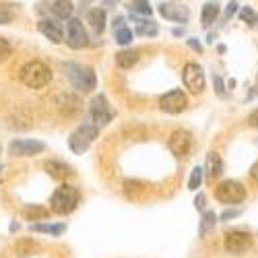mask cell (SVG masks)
<instances>
[{
	"instance_id": "6da1fadb",
	"label": "cell",
	"mask_w": 258,
	"mask_h": 258,
	"mask_svg": "<svg viewBox=\"0 0 258 258\" xmlns=\"http://www.w3.org/2000/svg\"><path fill=\"white\" fill-rule=\"evenodd\" d=\"M64 73H67L71 85L79 91V93H91L97 85L95 79V71L91 67H83V64H75V62H67L64 64Z\"/></svg>"
},
{
	"instance_id": "7a4b0ae2",
	"label": "cell",
	"mask_w": 258,
	"mask_h": 258,
	"mask_svg": "<svg viewBox=\"0 0 258 258\" xmlns=\"http://www.w3.org/2000/svg\"><path fill=\"white\" fill-rule=\"evenodd\" d=\"M21 83L29 89H41L52 81V71L46 67L44 62L39 60H29L27 64H23L21 69Z\"/></svg>"
},
{
	"instance_id": "3957f363",
	"label": "cell",
	"mask_w": 258,
	"mask_h": 258,
	"mask_svg": "<svg viewBox=\"0 0 258 258\" xmlns=\"http://www.w3.org/2000/svg\"><path fill=\"white\" fill-rule=\"evenodd\" d=\"M79 190L75 186H69V184H62L60 188H56V192L52 195V201H50V209L58 215H69L77 209L79 205Z\"/></svg>"
},
{
	"instance_id": "277c9868",
	"label": "cell",
	"mask_w": 258,
	"mask_h": 258,
	"mask_svg": "<svg viewBox=\"0 0 258 258\" xmlns=\"http://www.w3.org/2000/svg\"><path fill=\"white\" fill-rule=\"evenodd\" d=\"M97 135H99V126H95V124L87 118V120H85V122L77 128V131L69 137V147H71V151L77 153V155L85 153Z\"/></svg>"
},
{
	"instance_id": "5b68a950",
	"label": "cell",
	"mask_w": 258,
	"mask_h": 258,
	"mask_svg": "<svg viewBox=\"0 0 258 258\" xmlns=\"http://www.w3.org/2000/svg\"><path fill=\"white\" fill-rule=\"evenodd\" d=\"M215 197L217 201L225 203V205H238L246 199V188L240 182H233V180H225L217 186L215 190Z\"/></svg>"
},
{
	"instance_id": "8992f818",
	"label": "cell",
	"mask_w": 258,
	"mask_h": 258,
	"mask_svg": "<svg viewBox=\"0 0 258 258\" xmlns=\"http://www.w3.org/2000/svg\"><path fill=\"white\" fill-rule=\"evenodd\" d=\"M67 44L73 50H81L85 46H89V37L83 27V21L77 17H71L67 23Z\"/></svg>"
},
{
	"instance_id": "52a82bcc",
	"label": "cell",
	"mask_w": 258,
	"mask_h": 258,
	"mask_svg": "<svg viewBox=\"0 0 258 258\" xmlns=\"http://www.w3.org/2000/svg\"><path fill=\"white\" fill-rule=\"evenodd\" d=\"M112 118H114V112H112V107H110V101H107V97H105V95H97V97H93V101H91V110H89V120H91L95 126L103 128Z\"/></svg>"
},
{
	"instance_id": "ba28073f",
	"label": "cell",
	"mask_w": 258,
	"mask_h": 258,
	"mask_svg": "<svg viewBox=\"0 0 258 258\" xmlns=\"http://www.w3.org/2000/svg\"><path fill=\"white\" fill-rule=\"evenodd\" d=\"M252 248V235L248 231H242V229H233L229 233H225V250L229 254H235L240 256L244 252H248Z\"/></svg>"
},
{
	"instance_id": "9c48e42d",
	"label": "cell",
	"mask_w": 258,
	"mask_h": 258,
	"mask_svg": "<svg viewBox=\"0 0 258 258\" xmlns=\"http://www.w3.org/2000/svg\"><path fill=\"white\" fill-rule=\"evenodd\" d=\"M41 151H46V145L35 139H15L9 145V153L13 157H31Z\"/></svg>"
},
{
	"instance_id": "30bf717a",
	"label": "cell",
	"mask_w": 258,
	"mask_h": 258,
	"mask_svg": "<svg viewBox=\"0 0 258 258\" xmlns=\"http://www.w3.org/2000/svg\"><path fill=\"white\" fill-rule=\"evenodd\" d=\"M182 79H184V85L186 89L192 91V93H201L205 89V73L203 69L199 67L197 62H188L184 71H182Z\"/></svg>"
},
{
	"instance_id": "8fae6325",
	"label": "cell",
	"mask_w": 258,
	"mask_h": 258,
	"mask_svg": "<svg viewBox=\"0 0 258 258\" xmlns=\"http://www.w3.org/2000/svg\"><path fill=\"white\" fill-rule=\"evenodd\" d=\"M186 105H188V99L182 93V89H174L159 99V107L165 114H180L186 110Z\"/></svg>"
},
{
	"instance_id": "7c38bea8",
	"label": "cell",
	"mask_w": 258,
	"mask_h": 258,
	"mask_svg": "<svg viewBox=\"0 0 258 258\" xmlns=\"http://www.w3.org/2000/svg\"><path fill=\"white\" fill-rule=\"evenodd\" d=\"M167 145H169V151L174 153L176 157H184V155H188L190 145H192L190 133H186V131H176V133H171Z\"/></svg>"
},
{
	"instance_id": "4fadbf2b",
	"label": "cell",
	"mask_w": 258,
	"mask_h": 258,
	"mask_svg": "<svg viewBox=\"0 0 258 258\" xmlns=\"http://www.w3.org/2000/svg\"><path fill=\"white\" fill-rule=\"evenodd\" d=\"M56 105L60 114L64 116H75L79 110H81V99L75 95V93H60L58 99H56Z\"/></svg>"
},
{
	"instance_id": "5bb4252c",
	"label": "cell",
	"mask_w": 258,
	"mask_h": 258,
	"mask_svg": "<svg viewBox=\"0 0 258 258\" xmlns=\"http://www.w3.org/2000/svg\"><path fill=\"white\" fill-rule=\"evenodd\" d=\"M159 15L169 19V21H178V23H186L190 19V13L188 9L180 7V5H171V3H163L159 5Z\"/></svg>"
},
{
	"instance_id": "9a60e30c",
	"label": "cell",
	"mask_w": 258,
	"mask_h": 258,
	"mask_svg": "<svg viewBox=\"0 0 258 258\" xmlns=\"http://www.w3.org/2000/svg\"><path fill=\"white\" fill-rule=\"evenodd\" d=\"M37 29H39V33H44L52 41V44H60V41L64 39V31H62V27L56 23V21L41 19L37 23Z\"/></svg>"
},
{
	"instance_id": "2e32d148",
	"label": "cell",
	"mask_w": 258,
	"mask_h": 258,
	"mask_svg": "<svg viewBox=\"0 0 258 258\" xmlns=\"http://www.w3.org/2000/svg\"><path fill=\"white\" fill-rule=\"evenodd\" d=\"M46 171L50 174V178H54V180H64V178H69L73 174L71 165L64 163V161H58V159H50L46 163Z\"/></svg>"
},
{
	"instance_id": "e0dca14e",
	"label": "cell",
	"mask_w": 258,
	"mask_h": 258,
	"mask_svg": "<svg viewBox=\"0 0 258 258\" xmlns=\"http://www.w3.org/2000/svg\"><path fill=\"white\" fill-rule=\"evenodd\" d=\"M37 252H39V244L33 238H21L15 244V254L19 258H27V256H33Z\"/></svg>"
},
{
	"instance_id": "ac0fdd59",
	"label": "cell",
	"mask_w": 258,
	"mask_h": 258,
	"mask_svg": "<svg viewBox=\"0 0 258 258\" xmlns=\"http://www.w3.org/2000/svg\"><path fill=\"white\" fill-rule=\"evenodd\" d=\"M223 174V161H221V155L219 153H215V151H211L209 155H207V176L211 178V180H215V178H219Z\"/></svg>"
},
{
	"instance_id": "d6986e66",
	"label": "cell",
	"mask_w": 258,
	"mask_h": 258,
	"mask_svg": "<svg viewBox=\"0 0 258 258\" xmlns=\"http://www.w3.org/2000/svg\"><path fill=\"white\" fill-rule=\"evenodd\" d=\"M87 23L93 27L95 33H101L105 29V11L103 9H91L87 13Z\"/></svg>"
},
{
	"instance_id": "ffe728a7",
	"label": "cell",
	"mask_w": 258,
	"mask_h": 258,
	"mask_svg": "<svg viewBox=\"0 0 258 258\" xmlns=\"http://www.w3.org/2000/svg\"><path fill=\"white\" fill-rule=\"evenodd\" d=\"M23 217L29 221H39V219H46L50 217V209H46L44 205H27L23 209Z\"/></svg>"
},
{
	"instance_id": "44dd1931",
	"label": "cell",
	"mask_w": 258,
	"mask_h": 258,
	"mask_svg": "<svg viewBox=\"0 0 258 258\" xmlns=\"http://www.w3.org/2000/svg\"><path fill=\"white\" fill-rule=\"evenodd\" d=\"M73 11H75V7H73L71 0H56L52 5V15L56 19H71Z\"/></svg>"
},
{
	"instance_id": "7402d4cb",
	"label": "cell",
	"mask_w": 258,
	"mask_h": 258,
	"mask_svg": "<svg viewBox=\"0 0 258 258\" xmlns=\"http://www.w3.org/2000/svg\"><path fill=\"white\" fill-rule=\"evenodd\" d=\"M139 60V52L137 50H122L116 54V64L120 69H131L133 64H137Z\"/></svg>"
},
{
	"instance_id": "603a6c76",
	"label": "cell",
	"mask_w": 258,
	"mask_h": 258,
	"mask_svg": "<svg viewBox=\"0 0 258 258\" xmlns=\"http://www.w3.org/2000/svg\"><path fill=\"white\" fill-rule=\"evenodd\" d=\"M217 17H219V7L215 5V3H207V5L203 7L201 21H203V25H205V27H211L215 21H217Z\"/></svg>"
},
{
	"instance_id": "cb8c5ba5",
	"label": "cell",
	"mask_w": 258,
	"mask_h": 258,
	"mask_svg": "<svg viewBox=\"0 0 258 258\" xmlns=\"http://www.w3.org/2000/svg\"><path fill=\"white\" fill-rule=\"evenodd\" d=\"M215 223H217V215H215L213 211H205L203 213V219H201V225H199V233H201V238H205V235L215 229Z\"/></svg>"
},
{
	"instance_id": "d4e9b609",
	"label": "cell",
	"mask_w": 258,
	"mask_h": 258,
	"mask_svg": "<svg viewBox=\"0 0 258 258\" xmlns=\"http://www.w3.org/2000/svg\"><path fill=\"white\" fill-rule=\"evenodd\" d=\"M133 19L137 21V23H139V27H137V33H141V35H157V25L153 23V21H145V19H139L135 13H133Z\"/></svg>"
},
{
	"instance_id": "484cf974",
	"label": "cell",
	"mask_w": 258,
	"mask_h": 258,
	"mask_svg": "<svg viewBox=\"0 0 258 258\" xmlns=\"http://www.w3.org/2000/svg\"><path fill=\"white\" fill-rule=\"evenodd\" d=\"M131 13H135V15H151V5H149V0H133L131 3Z\"/></svg>"
},
{
	"instance_id": "4316f807",
	"label": "cell",
	"mask_w": 258,
	"mask_h": 258,
	"mask_svg": "<svg viewBox=\"0 0 258 258\" xmlns=\"http://www.w3.org/2000/svg\"><path fill=\"white\" fill-rule=\"evenodd\" d=\"M240 19L244 21L246 25H250V27H258V15H256L250 7H244V9L240 11Z\"/></svg>"
},
{
	"instance_id": "83f0119b",
	"label": "cell",
	"mask_w": 258,
	"mask_h": 258,
	"mask_svg": "<svg viewBox=\"0 0 258 258\" xmlns=\"http://www.w3.org/2000/svg\"><path fill=\"white\" fill-rule=\"evenodd\" d=\"M15 19V9L11 5H0V25H11Z\"/></svg>"
},
{
	"instance_id": "f1b7e54d",
	"label": "cell",
	"mask_w": 258,
	"mask_h": 258,
	"mask_svg": "<svg viewBox=\"0 0 258 258\" xmlns=\"http://www.w3.org/2000/svg\"><path fill=\"white\" fill-rule=\"evenodd\" d=\"M203 184V167H195L188 180V190H199Z\"/></svg>"
},
{
	"instance_id": "f546056e",
	"label": "cell",
	"mask_w": 258,
	"mask_h": 258,
	"mask_svg": "<svg viewBox=\"0 0 258 258\" xmlns=\"http://www.w3.org/2000/svg\"><path fill=\"white\" fill-rule=\"evenodd\" d=\"M114 37H116V41L120 46H126V44H131L133 41V31L128 27H120V29L114 31Z\"/></svg>"
},
{
	"instance_id": "4dcf8cb0",
	"label": "cell",
	"mask_w": 258,
	"mask_h": 258,
	"mask_svg": "<svg viewBox=\"0 0 258 258\" xmlns=\"http://www.w3.org/2000/svg\"><path fill=\"white\" fill-rule=\"evenodd\" d=\"M67 225H31V231H44V233H52V235H60Z\"/></svg>"
},
{
	"instance_id": "1f68e13d",
	"label": "cell",
	"mask_w": 258,
	"mask_h": 258,
	"mask_svg": "<svg viewBox=\"0 0 258 258\" xmlns=\"http://www.w3.org/2000/svg\"><path fill=\"white\" fill-rule=\"evenodd\" d=\"M141 190H143V184L137 182V180H126V182H124V192H126V197H137Z\"/></svg>"
},
{
	"instance_id": "d6a6232c",
	"label": "cell",
	"mask_w": 258,
	"mask_h": 258,
	"mask_svg": "<svg viewBox=\"0 0 258 258\" xmlns=\"http://www.w3.org/2000/svg\"><path fill=\"white\" fill-rule=\"evenodd\" d=\"M11 54H13V48L9 44V39L0 37V62H7L11 58Z\"/></svg>"
},
{
	"instance_id": "836d02e7",
	"label": "cell",
	"mask_w": 258,
	"mask_h": 258,
	"mask_svg": "<svg viewBox=\"0 0 258 258\" xmlns=\"http://www.w3.org/2000/svg\"><path fill=\"white\" fill-rule=\"evenodd\" d=\"M240 215H242L240 209H233V211H225V213L221 215V219H223V221H229V219H233V217H240Z\"/></svg>"
},
{
	"instance_id": "e575fe53",
	"label": "cell",
	"mask_w": 258,
	"mask_h": 258,
	"mask_svg": "<svg viewBox=\"0 0 258 258\" xmlns=\"http://www.w3.org/2000/svg\"><path fill=\"white\" fill-rule=\"evenodd\" d=\"M213 85H215V89H217V93H219L221 97H225V89H223V81H221V77H215V79H213Z\"/></svg>"
},
{
	"instance_id": "d590c367",
	"label": "cell",
	"mask_w": 258,
	"mask_h": 258,
	"mask_svg": "<svg viewBox=\"0 0 258 258\" xmlns=\"http://www.w3.org/2000/svg\"><path fill=\"white\" fill-rule=\"evenodd\" d=\"M235 11H238V3H229L225 9V19H231L235 15Z\"/></svg>"
},
{
	"instance_id": "8d00e7d4",
	"label": "cell",
	"mask_w": 258,
	"mask_h": 258,
	"mask_svg": "<svg viewBox=\"0 0 258 258\" xmlns=\"http://www.w3.org/2000/svg\"><path fill=\"white\" fill-rule=\"evenodd\" d=\"M248 124L254 126V128H258V110H254V112L248 116Z\"/></svg>"
},
{
	"instance_id": "74e56055",
	"label": "cell",
	"mask_w": 258,
	"mask_h": 258,
	"mask_svg": "<svg viewBox=\"0 0 258 258\" xmlns=\"http://www.w3.org/2000/svg\"><path fill=\"white\" fill-rule=\"evenodd\" d=\"M205 203H207L205 195H199V197H197V201H195V205H197V209H199V211H205Z\"/></svg>"
},
{
	"instance_id": "f35d334b",
	"label": "cell",
	"mask_w": 258,
	"mask_h": 258,
	"mask_svg": "<svg viewBox=\"0 0 258 258\" xmlns=\"http://www.w3.org/2000/svg\"><path fill=\"white\" fill-rule=\"evenodd\" d=\"M120 27H126V25H124V17L114 19V31H116V29H120Z\"/></svg>"
},
{
	"instance_id": "ab89813d",
	"label": "cell",
	"mask_w": 258,
	"mask_h": 258,
	"mask_svg": "<svg viewBox=\"0 0 258 258\" xmlns=\"http://www.w3.org/2000/svg\"><path fill=\"white\" fill-rule=\"evenodd\" d=\"M188 44H190V48H192V50H199V52L203 50V48H201V44H199L197 39H188Z\"/></svg>"
},
{
	"instance_id": "60d3db41",
	"label": "cell",
	"mask_w": 258,
	"mask_h": 258,
	"mask_svg": "<svg viewBox=\"0 0 258 258\" xmlns=\"http://www.w3.org/2000/svg\"><path fill=\"white\" fill-rule=\"evenodd\" d=\"M114 3H118V0H105V7L107 5H114Z\"/></svg>"
},
{
	"instance_id": "b9f144b4",
	"label": "cell",
	"mask_w": 258,
	"mask_h": 258,
	"mask_svg": "<svg viewBox=\"0 0 258 258\" xmlns=\"http://www.w3.org/2000/svg\"><path fill=\"white\" fill-rule=\"evenodd\" d=\"M256 91H258V79H256Z\"/></svg>"
}]
</instances>
